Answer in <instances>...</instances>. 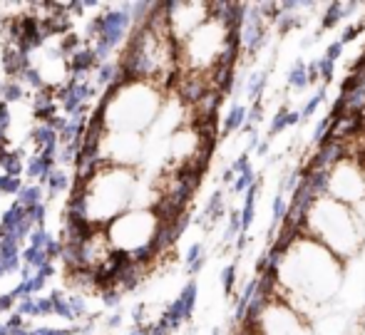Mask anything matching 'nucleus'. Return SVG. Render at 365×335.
Listing matches in <instances>:
<instances>
[{
	"label": "nucleus",
	"mask_w": 365,
	"mask_h": 335,
	"mask_svg": "<svg viewBox=\"0 0 365 335\" xmlns=\"http://www.w3.org/2000/svg\"><path fill=\"white\" fill-rule=\"evenodd\" d=\"M318 75L323 77V85H331L333 80V63H328V60H318Z\"/></svg>",
	"instance_id": "f3484780"
},
{
	"label": "nucleus",
	"mask_w": 365,
	"mask_h": 335,
	"mask_svg": "<svg viewBox=\"0 0 365 335\" xmlns=\"http://www.w3.org/2000/svg\"><path fill=\"white\" fill-rule=\"evenodd\" d=\"M241 231V219H239V211H231L229 216V226H226V241H234Z\"/></svg>",
	"instance_id": "4468645a"
},
{
	"label": "nucleus",
	"mask_w": 365,
	"mask_h": 335,
	"mask_svg": "<svg viewBox=\"0 0 365 335\" xmlns=\"http://www.w3.org/2000/svg\"><path fill=\"white\" fill-rule=\"evenodd\" d=\"M266 82H269V70L249 77V85H246V95H249V100H254V102L261 100V92H264Z\"/></svg>",
	"instance_id": "20e7f679"
},
{
	"label": "nucleus",
	"mask_w": 365,
	"mask_h": 335,
	"mask_svg": "<svg viewBox=\"0 0 365 335\" xmlns=\"http://www.w3.org/2000/svg\"><path fill=\"white\" fill-rule=\"evenodd\" d=\"M256 152H259V154H261V157H264V154H266V152H269V142H261V144H259V147H256Z\"/></svg>",
	"instance_id": "393cba45"
},
{
	"label": "nucleus",
	"mask_w": 365,
	"mask_h": 335,
	"mask_svg": "<svg viewBox=\"0 0 365 335\" xmlns=\"http://www.w3.org/2000/svg\"><path fill=\"white\" fill-rule=\"evenodd\" d=\"M221 211H224V194L217 192L212 197V201H209V206H207V219H212V221H217L219 216H221Z\"/></svg>",
	"instance_id": "f8f14e48"
},
{
	"label": "nucleus",
	"mask_w": 365,
	"mask_h": 335,
	"mask_svg": "<svg viewBox=\"0 0 365 335\" xmlns=\"http://www.w3.org/2000/svg\"><path fill=\"white\" fill-rule=\"evenodd\" d=\"M164 110V87L149 80L117 77L102 100L95 125L102 132L145 134Z\"/></svg>",
	"instance_id": "f03ea898"
},
{
	"label": "nucleus",
	"mask_w": 365,
	"mask_h": 335,
	"mask_svg": "<svg viewBox=\"0 0 365 335\" xmlns=\"http://www.w3.org/2000/svg\"><path fill=\"white\" fill-rule=\"evenodd\" d=\"M306 77H308V85H311V82H316L318 77V63H311V65H306Z\"/></svg>",
	"instance_id": "412c9836"
},
{
	"label": "nucleus",
	"mask_w": 365,
	"mask_h": 335,
	"mask_svg": "<svg viewBox=\"0 0 365 335\" xmlns=\"http://www.w3.org/2000/svg\"><path fill=\"white\" fill-rule=\"evenodd\" d=\"M241 43L246 45L251 55H256L266 45V18L261 15L259 5L249 8V13H246V20L241 25Z\"/></svg>",
	"instance_id": "7ed1b4c3"
},
{
	"label": "nucleus",
	"mask_w": 365,
	"mask_h": 335,
	"mask_svg": "<svg viewBox=\"0 0 365 335\" xmlns=\"http://www.w3.org/2000/svg\"><path fill=\"white\" fill-rule=\"evenodd\" d=\"M246 244H249V236H246V234H239V241H236V246H239V251L244 249Z\"/></svg>",
	"instance_id": "b1692460"
},
{
	"label": "nucleus",
	"mask_w": 365,
	"mask_h": 335,
	"mask_svg": "<svg viewBox=\"0 0 365 335\" xmlns=\"http://www.w3.org/2000/svg\"><path fill=\"white\" fill-rule=\"evenodd\" d=\"M187 259H189V266H192L194 261L202 259V244H194L192 249H189V256H187Z\"/></svg>",
	"instance_id": "4be33fe9"
},
{
	"label": "nucleus",
	"mask_w": 365,
	"mask_h": 335,
	"mask_svg": "<svg viewBox=\"0 0 365 335\" xmlns=\"http://www.w3.org/2000/svg\"><path fill=\"white\" fill-rule=\"evenodd\" d=\"M231 179H234V172H231V169H226V172H224V182H231Z\"/></svg>",
	"instance_id": "a878e982"
},
{
	"label": "nucleus",
	"mask_w": 365,
	"mask_h": 335,
	"mask_svg": "<svg viewBox=\"0 0 365 335\" xmlns=\"http://www.w3.org/2000/svg\"><path fill=\"white\" fill-rule=\"evenodd\" d=\"M254 182H256L254 169H251V167H249V169H244V172H241V177L234 182V192H246V189H249Z\"/></svg>",
	"instance_id": "ddd939ff"
},
{
	"label": "nucleus",
	"mask_w": 365,
	"mask_h": 335,
	"mask_svg": "<svg viewBox=\"0 0 365 335\" xmlns=\"http://www.w3.org/2000/svg\"><path fill=\"white\" fill-rule=\"evenodd\" d=\"M289 85L296 87V90H306V87H308L306 63H303V60H296V65L289 70Z\"/></svg>",
	"instance_id": "39448f33"
},
{
	"label": "nucleus",
	"mask_w": 365,
	"mask_h": 335,
	"mask_svg": "<svg viewBox=\"0 0 365 335\" xmlns=\"http://www.w3.org/2000/svg\"><path fill=\"white\" fill-rule=\"evenodd\" d=\"M251 167V164H249V154H241V157L239 159H236V162H234V167H231V172H234V174H241V172H244V169H249Z\"/></svg>",
	"instance_id": "6ab92c4d"
},
{
	"label": "nucleus",
	"mask_w": 365,
	"mask_h": 335,
	"mask_svg": "<svg viewBox=\"0 0 365 335\" xmlns=\"http://www.w3.org/2000/svg\"><path fill=\"white\" fill-rule=\"evenodd\" d=\"M341 18H343V3H331V5H328V10H326V15H323L321 28L323 30L336 28V25L341 23Z\"/></svg>",
	"instance_id": "0eeeda50"
},
{
	"label": "nucleus",
	"mask_w": 365,
	"mask_h": 335,
	"mask_svg": "<svg viewBox=\"0 0 365 335\" xmlns=\"http://www.w3.org/2000/svg\"><path fill=\"white\" fill-rule=\"evenodd\" d=\"M323 100H326V85H321V90H318L316 95H313L311 100L306 102V107H303V112H298V115H301V122L311 120V117L316 115L318 107L323 105Z\"/></svg>",
	"instance_id": "423d86ee"
},
{
	"label": "nucleus",
	"mask_w": 365,
	"mask_h": 335,
	"mask_svg": "<svg viewBox=\"0 0 365 335\" xmlns=\"http://www.w3.org/2000/svg\"><path fill=\"white\" fill-rule=\"evenodd\" d=\"M341 55H343V45L336 40V43H331V45H328V50H326V58H323V60H328V63H333V65H336V60L341 58Z\"/></svg>",
	"instance_id": "a211bd4d"
},
{
	"label": "nucleus",
	"mask_w": 365,
	"mask_h": 335,
	"mask_svg": "<svg viewBox=\"0 0 365 335\" xmlns=\"http://www.w3.org/2000/svg\"><path fill=\"white\" fill-rule=\"evenodd\" d=\"M286 117H289V107H281L279 112H276V117L271 120V130H269V139H274L276 134H281L286 130Z\"/></svg>",
	"instance_id": "9d476101"
},
{
	"label": "nucleus",
	"mask_w": 365,
	"mask_h": 335,
	"mask_svg": "<svg viewBox=\"0 0 365 335\" xmlns=\"http://www.w3.org/2000/svg\"><path fill=\"white\" fill-rule=\"evenodd\" d=\"M328 127H331V122H328V117H323V120L318 122V127H316V130H313V139H316V142H321V139H323V134L328 132Z\"/></svg>",
	"instance_id": "aec40b11"
},
{
	"label": "nucleus",
	"mask_w": 365,
	"mask_h": 335,
	"mask_svg": "<svg viewBox=\"0 0 365 335\" xmlns=\"http://www.w3.org/2000/svg\"><path fill=\"white\" fill-rule=\"evenodd\" d=\"M365 30V23H361V25H351V28H346L343 30V35H341V40H338V43L343 45V48H346L348 43H353V40H356V35H361Z\"/></svg>",
	"instance_id": "2eb2a0df"
},
{
	"label": "nucleus",
	"mask_w": 365,
	"mask_h": 335,
	"mask_svg": "<svg viewBox=\"0 0 365 335\" xmlns=\"http://www.w3.org/2000/svg\"><path fill=\"white\" fill-rule=\"evenodd\" d=\"M301 122V115L298 112H289V117H286V127H293V125H298Z\"/></svg>",
	"instance_id": "5701e85b"
},
{
	"label": "nucleus",
	"mask_w": 365,
	"mask_h": 335,
	"mask_svg": "<svg viewBox=\"0 0 365 335\" xmlns=\"http://www.w3.org/2000/svg\"><path fill=\"white\" fill-rule=\"evenodd\" d=\"M303 177V169H293V172H286L284 174V182H281V192L279 194H286V192H296L298 182Z\"/></svg>",
	"instance_id": "9b49d317"
},
{
	"label": "nucleus",
	"mask_w": 365,
	"mask_h": 335,
	"mask_svg": "<svg viewBox=\"0 0 365 335\" xmlns=\"http://www.w3.org/2000/svg\"><path fill=\"white\" fill-rule=\"evenodd\" d=\"M137 184V169L100 162L87 164L70 201V221L85 231L105 229L132 206Z\"/></svg>",
	"instance_id": "f257e3e1"
},
{
	"label": "nucleus",
	"mask_w": 365,
	"mask_h": 335,
	"mask_svg": "<svg viewBox=\"0 0 365 335\" xmlns=\"http://www.w3.org/2000/svg\"><path fill=\"white\" fill-rule=\"evenodd\" d=\"M244 125H246V107L236 105L234 110L229 112V117H226L224 130L226 132H234V130H239V127H244Z\"/></svg>",
	"instance_id": "6e6552de"
},
{
	"label": "nucleus",
	"mask_w": 365,
	"mask_h": 335,
	"mask_svg": "<svg viewBox=\"0 0 365 335\" xmlns=\"http://www.w3.org/2000/svg\"><path fill=\"white\" fill-rule=\"evenodd\" d=\"M234 281H236V266H226L224 273H221V286H224L226 293H231V288H234Z\"/></svg>",
	"instance_id": "dca6fc26"
},
{
	"label": "nucleus",
	"mask_w": 365,
	"mask_h": 335,
	"mask_svg": "<svg viewBox=\"0 0 365 335\" xmlns=\"http://www.w3.org/2000/svg\"><path fill=\"white\" fill-rule=\"evenodd\" d=\"M286 211H289V204H286L284 194H279V197L274 199V214H271V229H269V234L276 229V224H281V221H284Z\"/></svg>",
	"instance_id": "1a4fd4ad"
}]
</instances>
